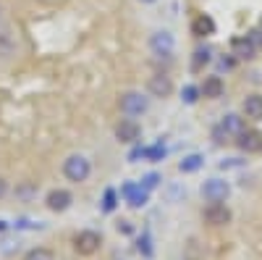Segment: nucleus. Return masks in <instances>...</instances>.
<instances>
[{
	"label": "nucleus",
	"instance_id": "obj_1",
	"mask_svg": "<svg viewBox=\"0 0 262 260\" xmlns=\"http://www.w3.org/2000/svg\"><path fill=\"white\" fill-rule=\"evenodd\" d=\"M90 173H92V163L86 161L84 155H71V158H66L63 163V176L74 182V184H81L90 179Z\"/></svg>",
	"mask_w": 262,
	"mask_h": 260
},
{
	"label": "nucleus",
	"instance_id": "obj_2",
	"mask_svg": "<svg viewBox=\"0 0 262 260\" xmlns=\"http://www.w3.org/2000/svg\"><path fill=\"white\" fill-rule=\"evenodd\" d=\"M100 245H102V236H100L97 231H92V229H84V231H79V234L74 236V250H76L79 255H84V257L95 255V252L100 250Z\"/></svg>",
	"mask_w": 262,
	"mask_h": 260
},
{
	"label": "nucleus",
	"instance_id": "obj_3",
	"mask_svg": "<svg viewBox=\"0 0 262 260\" xmlns=\"http://www.w3.org/2000/svg\"><path fill=\"white\" fill-rule=\"evenodd\" d=\"M228 194H231V187L223 179H210V182L202 184V197L207 203H226Z\"/></svg>",
	"mask_w": 262,
	"mask_h": 260
},
{
	"label": "nucleus",
	"instance_id": "obj_4",
	"mask_svg": "<svg viewBox=\"0 0 262 260\" xmlns=\"http://www.w3.org/2000/svg\"><path fill=\"white\" fill-rule=\"evenodd\" d=\"M147 108H149V103H147V97L142 92H126V95H121V111L126 116H142Z\"/></svg>",
	"mask_w": 262,
	"mask_h": 260
},
{
	"label": "nucleus",
	"instance_id": "obj_5",
	"mask_svg": "<svg viewBox=\"0 0 262 260\" xmlns=\"http://www.w3.org/2000/svg\"><path fill=\"white\" fill-rule=\"evenodd\" d=\"M205 221L210 224V226H226V224H231V208L228 205H223V203H210L207 208H205Z\"/></svg>",
	"mask_w": 262,
	"mask_h": 260
},
{
	"label": "nucleus",
	"instance_id": "obj_6",
	"mask_svg": "<svg viewBox=\"0 0 262 260\" xmlns=\"http://www.w3.org/2000/svg\"><path fill=\"white\" fill-rule=\"evenodd\" d=\"M139 137H142V129L134 118H123L116 126V139L123 142V145H134V142H139Z\"/></svg>",
	"mask_w": 262,
	"mask_h": 260
},
{
	"label": "nucleus",
	"instance_id": "obj_7",
	"mask_svg": "<svg viewBox=\"0 0 262 260\" xmlns=\"http://www.w3.org/2000/svg\"><path fill=\"white\" fill-rule=\"evenodd\" d=\"M149 48H152V53L155 55H170L173 53V48H176V39H173V34L170 32H155L149 37Z\"/></svg>",
	"mask_w": 262,
	"mask_h": 260
},
{
	"label": "nucleus",
	"instance_id": "obj_8",
	"mask_svg": "<svg viewBox=\"0 0 262 260\" xmlns=\"http://www.w3.org/2000/svg\"><path fill=\"white\" fill-rule=\"evenodd\" d=\"M71 203H74V197H71V192H69V189H53V192L48 194V200H45V205H48L53 213L69 210Z\"/></svg>",
	"mask_w": 262,
	"mask_h": 260
},
{
	"label": "nucleus",
	"instance_id": "obj_9",
	"mask_svg": "<svg viewBox=\"0 0 262 260\" xmlns=\"http://www.w3.org/2000/svg\"><path fill=\"white\" fill-rule=\"evenodd\" d=\"M147 90H149V95H155V97H168L173 92V82L165 74H155V76H149Z\"/></svg>",
	"mask_w": 262,
	"mask_h": 260
},
{
	"label": "nucleus",
	"instance_id": "obj_10",
	"mask_svg": "<svg viewBox=\"0 0 262 260\" xmlns=\"http://www.w3.org/2000/svg\"><path fill=\"white\" fill-rule=\"evenodd\" d=\"M121 194L128 200V205H131V208H144V205H147V189H142V187H139V184H134V182L123 184Z\"/></svg>",
	"mask_w": 262,
	"mask_h": 260
},
{
	"label": "nucleus",
	"instance_id": "obj_11",
	"mask_svg": "<svg viewBox=\"0 0 262 260\" xmlns=\"http://www.w3.org/2000/svg\"><path fill=\"white\" fill-rule=\"evenodd\" d=\"M242 108H244V116L249 121H262V95H257V92L247 95Z\"/></svg>",
	"mask_w": 262,
	"mask_h": 260
},
{
	"label": "nucleus",
	"instance_id": "obj_12",
	"mask_svg": "<svg viewBox=\"0 0 262 260\" xmlns=\"http://www.w3.org/2000/svg\"><path fill=\"white\" fill-rule=\"evenodd\" d=\"M236 145L244 150V153H257V150H262V134L259 132H244L236 137Z\"/></svg>",
	"mask_w": 262,
	"mask_h": 260
},
{
	"label": "nucleus",
	"instance_id": "obj_13",
	"mask_svg": "<svg viewBox=\"0 0 262 260\" xmlns=\"http://www.w3.org/2000/svg\"><path fill=\"white\" fill-rule=\"evenodd\" d=\"M191 34L194 37H210V34H215V21L210 18V16H196L194 21H191Z\"/></svg>",
	"mask_w": 262,
	"mask_h": 260
},
{
	"label": "nucleus",
	"instance_id": "obj_14",
	"mask_svg": "<svg viewBox=\"0 0 262 260\" xmlns=\"http://www.w3.org/2000/svg\"><path fill=\"white\" fill-rule=\"evenodd\" d=\"M200 90H202V95H205V97L215 100V97H221V95H223L226 84H223V79H221V76H207V79H205V84L200 87Z\"/></svg>",
	"mask_w": 262,
	"mask_h": 260
},
{
	"label": "nucleus",
	"instance_id": "obj_15",
	"mask_svg": "<svg viewBox=\"0 0 262 260\" xmlns=\"http://www.w3.org/2000/svg\"><path fill=\"white\" fill-rule=\"evenodd\" d=\"M221 126L226 129V132H228L231 137H238V134L244 132V126H247V124H244V118H242V116H236V113H228V116H226V118L221 121Z\"/></svg>",
	"mask_w": 262,
	"mask_h": 260
},
{
	"label": "nucleus",
	"instance_id": "obj_16",
	"mask_svg": "<svg viewBox=\"0 0 262 260\" xmlns=\"http://www.w3.org/2000/svg\"><path fill=\"white\" fill-rule=\"evenodd\" d=\"M202 163H205V158H202L200 153H191V155H186V158L179 163V171H181V173H194V171L202 168Z\"/></svg>",
	"mask_w": 262,
	"mask_h": 260
},
{
	"label": "nucleus",
	"instance_id": "obj_17",
	"mask_svg": "<svg viewBox=\"0 0 262 260\" xmlns=\"http://www.w3.org/2000/svg\"><path fill=\"white\" fill-rule=\"evenodd\" d=\"M233 55H238V58H252V55H254L252 39H249V37H238V39H233Z\"/></svg>",
	"mask_w": 262,
	"mask_h": 260
},
{
	"label": "nucleus",
	"instance_id": "obj_18",
	"mask_svg": "<svg viewBox=\"0 0 262 260\" xmlns=\"http://www.w3.org/2000/svg\"><path fill=\"white\" fill-rule=\"evenodd\" d=\"M24 260H55V255H53V250H48V247H34V250H29V252L24 255Z\"/></svg>",
	"mask_w": 262,
	"mask_h": 260
},
{
	"label": "nucleus",
	"instance_id": "obj_19",
	"mask_svg": "<svg viewBox=\"0 0 262 260\" xmlns=\"http://www.w3.org/2000/svg\"><path fill=\"white\" fill-rule=\"evenodd\" d=\"M200 95H202V90H200V87H194V84H186L184 92H181L184 103H189V105H194L196 100H200Z\"/></svg>",
	"mask_w": 262,
	"mask_h": 260
},
{
	"label": "nucleus",
	"instance_id": "obj_20",
	"mask_svg": "<svg viewBox=\"0 0 262 260\" xmlns=\"http://www.w3.org/2000/svg\"><path fill=\"white\" fill-rule=\"evenodd\" d=\"M142 158H149V161H163V158H165V147H163V145L144 147V155H142Z\"/></svg>",
	"mask_w": 262,
	"mask_h": 260
},
{
	"label": "nucleus",
	"instance_id": "obj_21",
	"mask_svg": "<svg viewBox=\"0 0 262 260\" xmlns=\"http://www.w3.org/2000/svg\"><path fill=\"white\" fill-rule=\"evenodd\" d=\"M210 58H212L210 48H200V50L194 53V69H200V66H205V63H210Z\"/></svg>",
	"mask_w": 262,
	"mask_h": 260
},
{
	"label": "nucleus",
	"instance_id": "obj_22",
	"mask_svg": "<svg viewBox=\"0 0 262 260\" xmlns=\"http://www.w3.org/2000/svg\"><path fill=\"white\" fill-rule=\"evenodd\" d=\"M228 137H231V134L226 132V129H223L221 124H217V126L212 129V139H215L217 145H223V142H228Z\"/></svg>",
	"mask_w": 262,
	"mask_h": 260
},
{
	"label": "nucleus",
	"instance_id": "obj_23",
	"mask_svg": "<svg viewBox=\"0 0 262 260\" xmlns=\"http://www.w3.org/2000/svg\"><path fill=\"white\" fill-rule=\"evenodd\" d=\"M102 208H105L107 213L116 208V192H113V189H107V192H105V205H102Z\"/></svg>",
	"mask_w": 262,
	"mask_h": 260
},
{
	"label": "nucleus",
	"instance_id": "obj_24",
	"mask_svg": "<svg viewBox=\"0 0 262 260\" xmlns=\"http://www.w3.org/2000/svg\"><path fill=\"white\" fill-rule=\"evenodd\" d=\"M158 182H160L158 173H147V176H144V189H155V187H158Z\"/></svg>",
	"mask_w": 262,
	"mask_h": 260
},
{
	"label": "nucleus",
	"instance_id": "obj_25",
	"mask_svg": "<svg viewBox=\"0 0 262 260\" xmlns=\"http://www.w3.org/2000/svg\"><path fill=\"white\" fill-rule=\"evenodd\" d=\"M139 252H144V255H152V247H149V239H147V236H139Z\"/></svg>",
	"mask_w": 262,
	"mask_h": 260
},
{
	"label": "nucleus",
	"instance_id": "obj_26",
	"mask_svg": "<svg viewBox=\"0 0 262 260\" xmlns=\"http://www.w3.org/2000/svg\"><path fill=\"white\" fill-rule=\"evenodd\" d=\"M249 39L252 45H262V32H249Z\"/></svg>",
	"mask_w": 262,
	"mask_h": 260
},
{
	"label": "nucleus",
	"instance_id": "obj_27",
	"mask_svg": "<svg viewBox=\"0 0 262 260\" xmlns=\"http://www.w3.org/2000/svg\"><path fill=\"white\" fill-rule=\"evenodd\" d=\"M118 231H123V234H131V224H128V221H121V224H118Z\"/></svg>",
	"mask_w": 262,
	"mask_h": 260
},
{
	"label": "nucleus",
	"instance_id": "obj_28",
	"mask_svg": "<svg viewBox=\"0 0 262 260\" xmlns=\"http://www.w3.org/2000/svg\"><path fill=\"white\" fill-rule=\"evenodd\" d=\"M6 229V221H0V231H3Z\"/></svg>",
	"mask_w": 262,
	"mask_h": 260
},
{
	"label": "nucleus",
	"instance_id": "obj_29",
	"mask_svg": "<svg viewBox=\"0 0 262 260\" xmlns=\"http://www.w3.org/2000/svg\"><path fill=\"white\" fill-rule=\"evenodd\" d=\"M142 3H155V0H142Z\"/></svg>",
	"mask_w": 262,
	"mask_h": 260
}]
</instances>
